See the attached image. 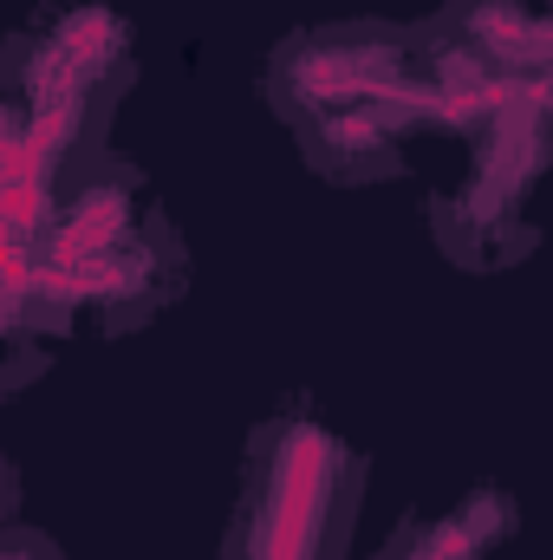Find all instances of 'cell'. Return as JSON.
Instances as JSON below:
<instances>
[{
	"label": "cell",
	"mask_w": 553,
	"mask_h": 560,
	"mask_svg": "<svg viewBox=\"0 0 553 560\" xmlns=\"http://www.w3.org/2000/svg\"><path fill=\"white\" fill-rule=\"evenodd\" d=\"M345 482L352 456L319 423H274L261 436L255 489L235 528V560H326L345 515Z\"/></svg>",
	"instance_id": "obj_1"
},
{
	"label": "cell",
	"mask_w": 553,
	"mask_h": 560,
	"mask_svg": "<svg viewBox=\"0 0 553 560\" xmlns=\"http://www.w3.org/2000/svg\"><path fill=\"white\" fill-rule=\"evenodd\" d=\"M489 555V541H482V528H475V515L462 509L456 522H443V528H430V535H416L411 548H398L391 560H482Z\"/></svg>",
	"instance_id": "obj_2"
}]
</instances>
